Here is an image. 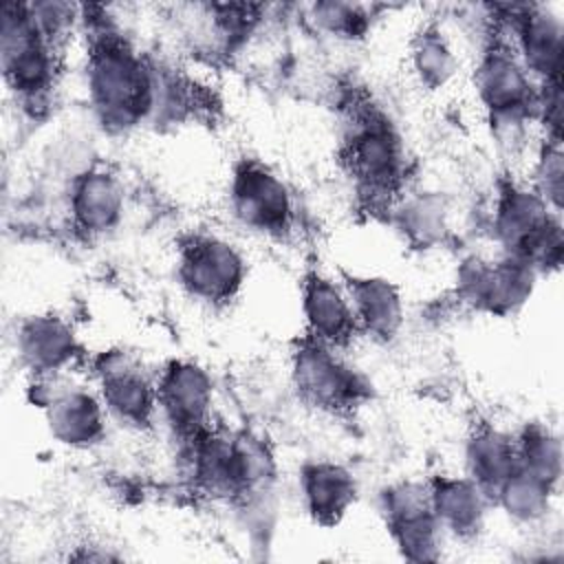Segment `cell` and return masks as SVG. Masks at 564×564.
Returning a JSON list of instances; mask_svg holds the SVG:
<instances>
[{
  "label": "cell",
  "mask_w": 564,
  "mask_h": 564,
  "mask_svg": "<svg viewBox=\"0 0 564 564\" xmlns=\"http://www.w3.org/2000/svg\"><path fill=\"white\" fill-rule=\"evenodd\" d=\"M86 88L101 123L128 130L141 123L156 101V77L145 59L117 33L99 29L86 62Z\"/></svg>",
  "instance_id": "1"
},
{
  "label": "cell",
  "mask_w": 564,
  "mask_h": 564,
  "mask_svg": "<svg viewBox=\"0 0 564 564\" xmlns=\"http://www.w3.org/2000/svg\"><path fill=\"white\" fill-rule=\"evenodd\" d=\"M0 62L7 88L24 106H40L55 84L57 46L37 26L29 2H4L0 11Z\"/></svg>",
  "instance_id": "2"
},
{
  "label": "cell",
  "mask_w": 564,
  "mask_h": 564,
  "mask_svg": "<svg viewBox=\"0 0 564 564\" xmlns=\"http://www.w3.org/2000/svg\"><path fill=\"white\" fill-rule=\"evenodd\" d=\"M344 159L357 185L372 198L397 194L405 176V150L394 126L377 110H357L346 134Z\"/></svg>",
  "instance_id": "3"
},
{
  "label": "cell",
  "mask_w": 564,
  "mask_h": 564,
  "mask_svg": "<svg viewBox=\"0 0 564 564\" xmlns=\"http://www.w3.org/2000/svg\"><path fill=\"white\" fill-rule=\"evenodd\" d=\"M176 275L194 300L223 306L240 293L247 278V262L240 249L227 238L198 234L181 247Z\"/></svg>",
  "instance_id": "4"
},
{
  "label": "cell",
  "mask_w": 564,
  "mask_h": 564,
  "mask_svg": "<svg viewBox=\"0 0 564 564\" xmlns=\"http://www.w3.org/2000/svg\"><path fill=\"white\" fill-rule=\"evenodd\" d=\"M291 377L306 403L328 412L350 410L368 392L355 368L337 355V348L308 335L293 350Z\"/></svg>",
  "instance_id": "5"
},
{
  "label": "cell",
  "mask_w": 564,
  "mask_h": 564,
  "mask_svg": "<svg viewBox=\"0 0 564 564\" xmlns=\"http://www.w3.org/2000/svg\"><path fill=\"white\" fill-rule=\"evenodd\" d=\"M229 207L249 231L278 236L293 227V196L286 183L260 161H242L231 176Z\"/></svg>",
  "instance_id": "6"
},
{
  "label": "cell",
  "mask_w": 564,
  "mask_h": 564,
  "mask_svg": "<svg viewBox=\"0 0 564 564\" xmlns=\"http://www.w3.org/2000/svg\"><path fill=\"white\" fill-rule=\"evenodd\" d=\"M474 86L480 104L500 121H520L535 108L538 93L513 46L494 42L478 59Z\"/></svg>",
  "instance_id": "7"
},
{
  "label": "cell",
  "mask_w": 564,
  "mask_h": 564,
  "mask_svg": "<svg viewBox=\"0 0 564 564\" xmlns=\"http://www.w3.org/2000/svg\"><path fill=\"white\" fill-rule=\"evenodd\" d=\"M381 500L388 531L403 557L414 562L436 560L445 531L430 507L427 485L399 482L388 487Z\"/></svg>",
  "instance_id": "8"
},
{
  "label": "cell",
  "mask_w": 564,
  "mask_h": 564,
  "mask_svg": "<svg viewBox=\"0 0 564 564\" xmlns=\"http://www.w3.org/2000/svg\"><path fill=\"white\" fill-rule=\"evenodd\" d=\"M212 401V379L194 361H170L156 381L159 412L172 430L189 443L209 427Z\"/></svg>",
  "instance_id": "9"
},
{
  "label": "cell",
  "mask_w": 564,
  "mask_h": 564,
  "mask_svg": "<svg viewBox=\"0 0 564 564\" xmlns=\"http://www.w3.org/2000/svg\"><path fill=\"white\" fill-rule=\"evenodd\" d=\"M97 394L106 412L121 425L143 430L152 423L156 408V383L126 352H108L97 361Z\"/></svg>",
  "instance_id": "10"
},
{
  "label": "cell",
  "mask_w": 564,
  "mask_h": 564,
  "mask_svg": "<svg viewBox=\"0 0 564 564\" xmlns=\"http://www.w3.org/2000/svg\"><path fill=\"white\" fill-rule=\"evenodd\" d=\"M535 269L507 253L500 260H476L463 269L460 291L467 302L491 315H507L522 306L533 291Z\"/></svg>",
  "instance_id": "11"
},
{
  "label": "cell",
  "mask_w": 564,
  "mask_h": 564,
  "mask_svg": "<svg viewBox=\"0 0 564 564\" xmlns=\"http://www.w3.org/2000/svg\"><path fill=\"white\" fill-rule=\"evenodd\" d=\"M516 55L531 77L542 84L560 82L562 68V20L544 4H524L513 13Z\"/></svg>",
  "instance_id": "12"
},
{
  "label": "cell",
  "mask_w": 564,
  "mask_h": 564,
  "mask_svg": "<svg viewBox=\"0 0 564 564\" xmlns=\"http://www.w3.org/2000/svg\"><path fill=\"white\" fill-rule=\"evenodd\" d=\"M302 313L308 337L333 348L346 346L359 333L346 289L319 271L302 282Z\"/></svg>",
  "instance_id": "13"
},
{
  "label": "cell",
  "mask_w": 564,
  "mask_h": 564,
  "mask_svg": "<svg viewBox=\"0 0 564 564\" xmlns=\"http://www.w3.org/2000/svg\"><path fill=\"white\" fill-rule=\"evenodd\" d=\"M123 183L108 167H90L70 185V218L75 229L88 238L112 231L123 216Z\"/></svg>",
  "instance_id": "14"
},
{
  "label": "cell",
  "mask_w": 564,
  "mask_h": 564,
  "mask_svg": "<svg viewBox=\"0 0 564 564\" xmlns=\"http://www.w3.org/2000/svg\"><path fill=\"white\" fill-rule=\"evenodd\" d=\"M51 436L68 447H93L106 430V408L99 394L84 388H53L42 401Z\"/></svg>",
  "instance_id": "15"
},
{
  "label": "cell",
  "mask_w": 564,
  "mask_h": 564,
  "mask_svg": "<svg viewBox=\"0 0 564 564\" xmlns=\"http://www.w3.org/2000/svg\"><path fill=\"white\" fill-rule=\"evenodd\" d=\"M15 350L22 364L37 377H55L79 355L70 324L57 315H31L20 322Z\"/></svg>",
  "instance_id": "16"
},
{
  "label": "cell",
  "mask_w": 564,
  "mask_h": 564,
  "mask_svg": "<svg viewBox=\"0 0 564 564\" xmlns=\"http://www.w3.org/2000/svg\"><path fill=\"white\" fill-rule=\"evenodd\" d=\"M344 289L361 333L377 341H390L399 335L403 326V300L397 284L386 278L366 275L348 278Z\"/></svg>",
  "instance_id": "17"
},
{
  "label": "cell",
  "mask_w": 564,
  "mask_h": 564,
  "mask_svg": "<svg viewBox=\"0 0 564 564\" xmlns=\"http://www.w3.org/2000/svg\"><path fill=\"white\" fill-rule=\"evenodd\" d=\"M430 507L445 533L471 538L485 520L487 494L469 476H434L427 482Z\"/></svg>",
  "instance_id": "18"
},
{
  "label": "cell",
  "mask_w": 564,
  "mask_h": 564,
  "mask_svg": "<svg viewBox=\"0 0 564 564\" xmlns=\"http://www.w3.org/2000/svg\"><path fill=\"white\" fill-rule=\"evenodd\" d=\"M300 489L308 513L319 524L337 522L357 498L355 476L344 465L330 460L304 465Z\"/></svg>",
  "instance_id": "19"
},
{
  "label": "cell",
  "mask_w": 564,
  "mask_h": 564,
  "mask_svg": "<svg viewBox=\"0 0 564 564\" xmlns=\"http://www.w3.org/2000/svg\"><path fill=\"white\" fill-rule=\"evenodd\" d=\"M467 476L487 494L496 489L518 469L516 441L505 432L482 423L478 425L465 447Z\"/></svg>",
  "instance_id": "20"
},
{
  "label": "cell",
  "mask_w": 564,
  "mask_h": 564,
  "mask_svg": "<svg viewBox=\"0 0 564 564\" xmlns=\"http://www.w3.org/2000/svg\"><path fill=\"white\" fill-rule=\"evenodd\" d=\"M410 59L416 79L430 90L443 88L456 73V55L436 24H427L414 35Z\"/></svg>",
  "instance_id": "21"
},
{
  "label": "cell",
  "mask_w": 564,
  "mask_h": 564,
  "mask_svg": "<svg viewBox=\"0 0 564 564\" xmlns=\"http://www.w3.org/2000/svg\"><path fill=\"white\" fill-rule=\"evenodd\" d=\"M551 489H553L551 485H546L544 480H540L518 467L496 489L494 496L511 518L522 520V522H533L546 513Z\"/></svg>",
  "instance_id": "22"
},
{
  "label": "cell",
  "mask_w": 564,
  "mask_h": 564,
  "mask_svg": "<svg viewBox=\"0 0 564 564\" xmlns=\"http://www.w3.org/2000/svg\"><path fill=\"white\" fill-rule=\"evenodd\" d=\"M516 449L520 469L544 480L551 487L560 480L562 447L560 438L549 427H527L522 436L516 441Z\"/></svg>",
  "instance_id": "23"
},
{
  "label": "cell",
  "mask_w": 564,
  "mask_h": 564,
  "mask_svg": "<svg viewBox=\"0 0 564 564\" xmlns=\"http://www.w3.org/2000/svg\"><path fill=\"white\" fill-rule=\"evenodd\" d=\"M317 24L339 37H355L366 31L368 13L359 4L350 2H317L313 4Z\"/></svg>",
  "instance_id": "24"
},
{
  "label": "cell",
  "mask_w": 564,
  "mask_h": 564,
  "mask_svg": "<svg viewBox=\"0 0 564 564\" xmlns=\"http://www.w3.org/2000/svg\"><path fill=\"white\" fill-rule=\"evenodd\" d=\"M560 141H551L535 165V178L533 189L546 200V205L553 212H560L562 205V189H564V165H562V152Z\"/></svg>",
  "instance_id": "25"
}]
</instances>
